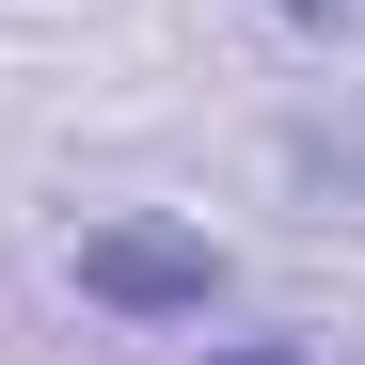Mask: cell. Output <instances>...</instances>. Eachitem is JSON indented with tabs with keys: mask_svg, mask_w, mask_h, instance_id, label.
I'll use <instances>...</instances> for the list:
<instances>
[{
	"mask_svg": "<svg viewBox=\"0 0 365 365\" xmlns=\"http://www.w3.org/2000/svg\"><path fill=\"white\" fill-rule=\"evenodd\" d=\"M80 302L96 318H207L222 302V238H191V222H96L80 238Z\"/></svg>",
	"mask_w": 365,
	"mask_h": 365,
	"instance_id": "1",
	"label": "cell"
},
{
	"mask_svg": "<svg viewBox=\"0 0 365 365\" xmlns=\"http://www.w3.org/2000/svg\"><path fill=\"white\" fill-rule=\"evenodd\" d=\"M191 365H318L302 334H222V349H191Z\"/></svg>",
	"mask_w": 365,
	"mask_h": 365,
	"instance_id": "2",
	"label": "cell"
},
{
	"mask_svg": "<svg viewBox=\"0 0 365 365\" xmlns=\"http://www.w3.org/2000/svg\"><path fill=\"white\" fill-rule=\"evenodd\" d=\"M270 16H286V32H334V16H349V0H270Z\"/></svg>",
	"mask_w": 365,
	"mask_h": 365,
	"instance_id": "3",
	"label": "cell"
}]
</instances>
